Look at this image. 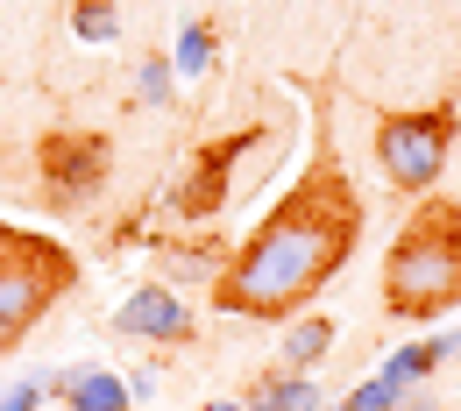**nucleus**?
<instances>
[{"mask_svg":"<svg viewBox=\"0 0 461 411\" xmlns=\"http://www.w3.org/2000/svg\"><path fill=\"white\" fill-rule=\"evenodd\" d=\"M256 142H263V128H234V135H221V142H206V149L192 156L185 184L171 192V206L185 213V220H206V213H221V206H228V184H234V164H241Z\"/></svg>","mask_w":461,"mask_h":411,"instance_id":"6","label":"nucleus"},{"mask_svg":"<svg viewBox=\"0 0 461 411\" xmlns=\"http://www.w3.org/2000/svg\"><path fill=\"white\" fill-rule=\"evenodd\" d=\"M398 411H411V405H398Z\"/></svg>","mask_w":461,"mask_h":411,"instance_id":"19","label":"nucleus"},{"mask_svg":"<svg viewBox=\"0 0 461 411\" xmlns=\"http://www.w3.org/2000/svg\"><path fill=\"white\" fill-rule=\"evenodd\" d=\"M404 405V390L398 383H384V376H369V383H355L341 398V411H398Z\"/></svg>","mask_w":461,"mask_h":411,"instance_id":"14","label":"nucleus"},{"mask_svg":"<svg viewBox=\"0 0 461 411\" xmlns=\"http://www.w3.org/2000/svg\"><path fill=\"white\" fill-rule=\"evenodd\" d=\"M362 241V199L341 156H320L285 192V206L234 248V263L213 277V305L234 319H298L327 277H341Z\"/></svg>","mask_w":461,"mask_h":411,"instance_id":"1","label":"nucleus"},{"mask_svg":"<svg viewBox=\"0 0 461 411\" xmlns=\"http://www.w3.org/2000/svg\"><path fill=\"white\" fill-rule=\"evenodd\" d=\"M433 369H440V341H411V348H398L376 376H384V383H398V390H411V383H419V376H433Z\"/></svg>","mask_w":461,"mask_h":411,"instance_id":"11","label":"nucleus"},{"mask_svg":"<svg viewBox=\"0 0 461 411\" xmlns=\"http://www.w3.org/2000/svg\"><path fill=\"white\" fill-rule=\"evenodd\" d=\"M36 164H43V199L71 213V206H86L107 171H114V142L107 135H93V128H58V135H43V149H36Z\"/></svg>","mask_w":461,"mask_h":411,"instance_id":"5","label":"nucleus"},{"mask_svg":"<svg viewBox=\"0 0 461 411\" xmlns=\"http://www.w3.org/2000/svg\"><path fill=\"white\" fill-rule=\"evenodd\" d=\"M171 71H185V78L213 71V29H206V22H185V36H177V58H171Z\"/></svg>","mask_w":461,"mask_h":411,"instance_id":"12","label":"nucleus"},{"mask_svg":"<svg viewBox=\"0 0 461 411\" xmlns=\"http://www.w3.org/2000/svg\"><path fill=\"white\" fill-rule=\"evenodd\" d=\"M249 405H256V411H312V405H320V390H312V376H285V369H277Z\"/></svg>","mask_w":461,"mask_h":411,"instance_id":"10","label":"nucleus"},{"mask_svg":"<svg viewBox=\"0 0 461 411\" xmlns=\"http://www.w3.org/2000/svg\"><path fill=\"white\" fill-rule=\"evenodd\" d=\"M78 284V263L71 248L50 235H29V228H7L0 220V354H14L36 319Z\"/></svg>","mask_w":461,"mask_h":411,"instance_id":"3","label":"nucleus"},{"mask_svg":"<svg viewBox=\"0 0 461 411\" xmlns=\"http://www.w3.org/2000/svg\"><path fill=\"white\" fill-rule=\"evenodd\" d=\"M43 390H50V383H14V390L0 398V411H36V405H43Z\"/></svg>","mask_w":461,"mask_h":411,"instance_id":"16","label":"nucleus"},{"mask_svg":"<svg viewBox=\"0 0 461 411\" xmlns=\"http://www.w3.org/2000/svg\"><path fill=\"white\" fill-rule=\"evenodd\" d=\"M71 29H78L86 43H114V29H121L114 0H71Z\"/></svg>","mask_w":461,"mask_h":411,"instance_id":"13","label":"nucleus"},{"mask_svg":"<svg viewBox=\"0 0 461 411\" xmlns=\"http://www.w3.org/2000/svg\"><path fill=\"white\" fill-rule=\"evenodd\" d=\"M455 107H419V114H384L376 121V164L398 192H433L447 156H455Z\"/></svg>","mask_w":461,"mask_h":411,"instance_id":"4","label":"nucleus"},{"mask_svg":"<svg viewBox=\"0 0 461 411\" xmlns=\"http://www.w3.org/2000/svg\"><path fill=\"white\" fill-rule=\"evenodd\" d=\"M50 390H58L71 411H128V405H135V390L121 383L114 369H93V362H86V369H58Z\"/></svg>","mask_w":461,"mask_h":411,"instance_id":"8","label":"nucleus"},{"mask_svg":"<svg viewBox=\"0 0 461 411\" xmlns=\"http://www.w3.org/2000/svg\"><path fill=\"white\" fill-rule=\"evenodd\" d=\"M384 305L398 319H440L461 305V206L426 199L384 255Z\"/></svg>","mask_w":461,"mask_h":411,"instance_id":"2","label":"nucleus"},{"mask_svg":"<svg viewBox=\"0 0 461 411\" xmlns=\"http://www.w3.org/2000/svg\"><path fill=\"white\" fill-rule=\"evenodd\" d=\"M312 411H341V405H327V398H320V405H312Z\"/></svg>","mask_w":461,"mask_h":411,"instance_id":"18","label":"nucleus"},{"mask_svg":"<svg viewBox=\"0 0 461 411\" xmlns=\"http://www.w3.org/2000/svg\"><path fill=\"white\" fill-rule=\"evenodd\" d=\"M114 334H135V341H157V348H171V341H192V305L164 284H142V291L128 298L114 312Z\"/></svg>","mask_w":461,"mask_h":411,"instance_id":"7","label":"nucleus"},{"mask_svg":"<svg viewBox=\"0 0 461 411\" xmlns=\"http://www.w3.org/2000/svg\"><path fill=\"white\" fill-rule=\"evenodd\" d=\"M334 354V319L327 312H298L285 326V376H312Z\"/></svg>","mask_w":461,"mask_h":411,"instance_id":"9","label":"nucleus"},{"mask_svg":"<svg viewBox=\"0 0 461 411\" xmlns=\"http://www.w3.org/2000/svg\"><path fill=\"white\" fill-rule=\"evenodd\" d=\"M199 411H256V405H228V398H213V405H199Z\"/></svg>","mask_w":461,"mask_h":411,"instance_id":"17","label":"nucleus"},{"mask_svg":"<svg viewBox=\"0 0 461 411\" xmlns=\"http://www.w3.org/2000/svg\"><path fill=\"white\" fill-rule=\"evenodd\" d=\"M142 100H149V107L171 100V58H142Z\"/></svg>","mask_w":461,"mask_h":411,"instance_id":"15","label":"nucleus"}]
</instances>
